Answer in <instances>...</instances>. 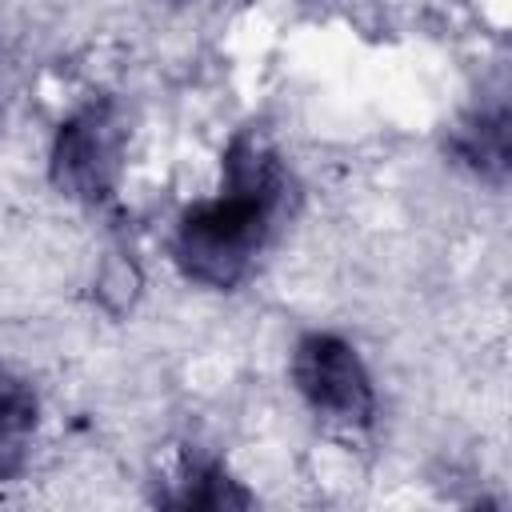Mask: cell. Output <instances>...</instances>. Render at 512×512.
Wrapping results in <instances>:
<instances>
[{
    "label": "cell",
    "mask_w": 512,
    "mask_h": 512,
    "mask_svg": "<svg viewBox=\"0 0 512 512\" xmlns=\"http://www.w3.org/2000/svg\"><path fill=\"white\" fill-rule=\"evenodd\" d=\"M288 200V176L280 156L256 136H232L224 152V184L212 200H196L180 212L172 236L176 268L204 288H236L256 252L268 244Z\"/></svg>",
    "instance_id": "cell-1"
},
{
    "label": "cell",
    "mask_w": 512,
    "mask_h": 512,
    "mask_svg": "<svg viewBox=\"0 0 512 512\" xmlns=\"http://www.w3.org/2000/svg\"><path fill=\"white\" fill-rule=\"evenodd\" d=\"M124 120L112 100H88L76 108L52 140L48 152V176L60 196L80 204H104L124 168Z\"/></svg>",
    "instance_id": "cell-2"
},
{
    "label": "cell",
    "mask_w": 512,
    "mask_h": 512,
    "mask_svg": "<svg viewBox=\"0 0 512 512\" xmlns=\"http://www.w3.org/2000/svg\"><path fill=\"white\" fill-rule=\"evenodd\" d=\"M292 384L304 404L344 428H368L376 416V392L356 348L332 332H308L292 352Z\"/></svg>",
    "instance_id": "cell-3"
},
{
    "label": "cell",
    "mask_w": 512,
    "mask_h": 512,
    "mask_svg": "<svg viewBox=\"0 0 512 512\" xmlns=\"http://www.w3.org/2000/svg\"><path fill=\"white\" fill-rule=\"evenodd\" d=\"M452 152L484 180L504 184L508 172V108L492 104V108H476L452 136Z\"/></svg>",
    "instance_id": "cell-4"
},
{
    "label": "cell",
    "mask_w": 512,
    "mask_h": 512,
    "mask_svg": "<svg viewBox=\"0 0 512 512\" xmlns=\"http://www.w3.org/2000/svg\"><path fill=\"white\" fill-rule=\"evenodd\" d=\"M168 504H180V508H248L252 492H244L240 480H232L220 460L184 456L176 496H168Z\"/></svg>",
    "instance_id": "cell-5"
},
{
    "label": "cell",
    "mask_w": 512,
    "mask_h": 512,
    "mask_svg": "<svg viewBox=\"0 0 512 512\" xmlns=\"http://www.w3.org/2000/svg\"><path fill=\"white\" fill-rule=\"evenodd\" d=\"M36 392L12 376L8 368H0V480H8L20 460H24V444L36 428Z\"/></svg>",
    "instance_id": "cell-6"
}]
</instances>
